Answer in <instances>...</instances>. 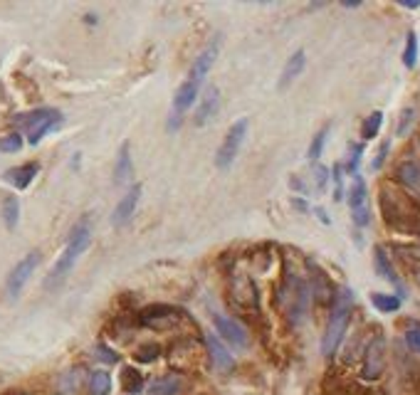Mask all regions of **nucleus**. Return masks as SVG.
<instances>
[{
	"label": "nucleus",
	"mask_w": 420,
	"mask_h": 395,
	"mask_svg": "<svg viewBox=\"0 0 420 395\" xmlns=\"http://www.w3.org/2000/svg\"><path fill=\"white\" fill-rule=\"evenodd\" d=\"M383 223L401 235H418L420 232V203L403 188L393 183H383L378 195Z\"/></svg>",
	"instance_id": "obj_1"
},
{
	"label": "nucleus",
	"mask_w": 420,
	"mask_h": 395,
	"mask_svg": "<svg viewBox=\"0 0 420 395\" xmlns=\"http://www.w3.org/2000/svg\"><path fill=\"white\" fill-rule=\"evenodd\" d=\"M89 242H92V228H89V220H80V223L72 228V232H69V240L67 245H64L62 255H60L57 264L52 267L50 277L45 279V286H57L60 282H64V277L75 269L77 259L82 257V252H84L86 247H89Z\"/></svg>",
	"instance_id": "obj_2"
},
{
	"label": "nucleus",
	"mask_w": 420,
	"mask_h": 395,
	"mask_svg": "<svg viewBox=\"0 0 420 395\" xmlns=\"http://www.w3.org/2000/svg\"><path fill=\"white\" fill-rule=\"evenodd\" d=\"M349 319H351V292H341L339 297L331 304V316H329L327 331L322 338V353L324 356H334L339 349L341 338L349 327Z\"/></svg>",
	"instance_id": "obj_3"
},
{
	"label": "nucleus",
	"mask_w": 420,
	"mask_h": 395,
	"mask_svg": "<svg viewBox=\"0 0 420 395\" xmlns=\"http://www.w3.org/2000/svg\"><path fill=\"white\" fill-rule=\"evenodd\" d=\"M228 302L235 306L237 311H245V314H257L259 306V297H257V286H255V279L242 272V269H235L230 275V282H228Z\"/></svg>",
	"instance_id": "obj_4"
},
{
	"label": "nucleus",
	"mask_w": 420,
	"mask_h": 395,
	"mask_svg": "<svg viewBox=\"0 0 420 395\" xmlns=\"http://www.w3.org/2000/svg\"><path fill=\"white\" fill-rule=\"evenodd\" d=\"M248 127H250L248 119H240L228 129L223 143H220L218 154H215V166H218L220 171H228V168L235 163L237 154H240V149H242V143H245V136H248Z\"/></svg>",
	"instance_id": "obj_5"
},
{
	"label": "nucleus",
	"mask_w": 420,
	"mask_h": 395,
	"mask_svg": "<svg viewBox=\"0 0 420 395\" xmlns=\"http://www.w3.org/2000/svg\"><path fill=\"white\" fill-rule=\"evenodd\" d=\"M17 124L28 129V141L30 143H40V138L45 134H50L55 127L62 124V114L57 109H37L33 114L17 116Z\"/></svg>",
	"instance_id": "obj_6"
},
{
	"label": "nucleus",
	"mask_w": 420,
	"mask_h": 395,
	"mask_svg": "<svg viewBox=\"0 0 420 395\" xmlns=\"http://www.w3.org/2000/svg\"><path fill=\"white\" fill-rule=\"evenodd\" d=\"M386 366V341L381 333H376L369 341L366 351H363V366H361V378L363 380H378L381 373Z\"/></svg>",
	"instance_id": "obj_7"
},
{
	"label": "nucleus",
	"mask_w": 420,
	"mask_h": 395,
	"mask_svg": "<svg viewBox=\"0 0 420 395\" xmlns=\"http://www.w3.org/2000/svg\"><path fill=\"white\" fill-rule=\"evenodd\" d=\"M37 264H40V252L33 250V252H28L20 262L15 264V267H12V272L8 275V284H6L8 297L10 299L20 297V292L25 289V284H28V279L33 277L35 269H37Z\"/></svg>",
	"instance_id": "obj_8"
},
{
	"label": "nucleus",
	"mask_w": 420,
	"mask_h": 395,
	"mask_svg": "<svg viewBox=\"0 0 420 395\" xmlns=\"http://www.w3.org/2000/svg\"><path fill=\"white\" fill-rule=\"evenodd\" d=\"M220 45H223V35H215L213 40L206 45V50L196 57V62H193V67H190L188 72V82H193V84L198 86L206 82V77L210 75V69H213L215 59H218L220 55Z\"/></svg>",
	"instance_id": "obj_9"
},
{
	"label": "nucleus",
	"mask_w": 420,
	"mask_h": 395,
	"mask_svg": "<svg viewBox=\"0 0 420 395\" xmlns=\"http://www.w3.org/2000/svg\"><path fill=\"white\" fill-rule=\"evenodd\" d=\"M213 324H215V333H220V338H223V341H228L232 349H248L250 333H248V329L242 327L240 321L230 319V316L215 314Z\"/></svg>",
	"instance_id": "obj_10"
},
{
	"label": "nucleus",
	"mask_w": 420,
	"mask_h": 395,
	"mask_svg": "<svg viewBox=\"0 0 420 395\" xmlns=\"http://www.w3.org/2000/svg\"><path fill=\"white\" fill-rule=\"evenodd\" d=\"M168 361H171L173 368H179V371H190V368H196L198 361H201V351L196 349V344H190L188 338H183V341H176V344L168 349Z\"/></svg>",
	"instance_id": "obj_11"
},
{
	"label": "nucleus",
	"mask_w": 420,
	"mask_h": 395,
	"mask_svg": "<svg viewBox=\"0 0 420 395\" xmlns=\"http://www.w3.org/2000/svg\"><path fill=\"white\" fill-rule=\"evenodd\" d=\"M176 319H179V311L173 309V306H168V304H151V306H146V309L138 314V321H141L144 327H154V329L168 327V324H173Z\"/></svg>",
	"instance_id": "obj_12"
},
{
	"label": "nucleus",
	"mask_w": 420,
	"mask_h": 395,
	"mask_svg": "<svg viewBox=\"0 0 420 395\" xmlns=\"http://www.w3.org/2000/svg\"><path fill=\"white\" fill-rule=\"evenodd\" d=\"M138 201H141V185L136 183L131 185V190H129L119 201V205L114 208V212H111V225H114V228H124V225L131 220L134 212H136Z\"/></svg>",
	"instance_id": "obj_13"
},
{
	"label": "nucleus",
	"mask_w": 420,
	"mask_h": 395,
	"mask_svg": "<svg viewBox=\"0 0 420 395\" xmlns=\"http://www.w3.org/2000/svg\"><path fill=\"white\" fill-rule=\"evenodd\" d=\"M396 181L403 185L405 193H410L415 201H420V163H415V160H403V163H398Z\"/></svg>",
	"instance_id": "obj_14"
},
{
	"label": "nucleus",
	"mask_w": 420,
	"mask_h": 395,
	"mask_svg": "<svg viewBox=\"0 0 420 395\" xmlns=\"http://www.w3.org/2000/svg\"><path fill=\"white\" fill-rule=\"evenodd\" d=\"M218 109H220V92H218V86H210V89H206V94H203L201 107H198L193 124H196V127H206L208 121L218 114Z\"/></svg>",
	"instance_id": "obj_15"
},
{
	"label": "nucleus",
	"mask_w": 420,
	"mask_h": 395,
	"mask_svg": "<svg viewBox=\"0 0 420 395\" xmlns=\"http://www.w3.org/2000/svg\"><path fill=\"white\" fill-rule=\"evenodd\" d=\"M206 346H208V353H210V361L215 363V368H220V371H230V368L235 366L230 351L225 349L223 341H220L215 333H208V336H206Z\"/></svg>",
	"instance_id": "obj_16"
},
{
	"label": "nucleus",
	"mask_w": 420,
	"mask_h": 395,
	"mask_svg": "<svg viewBox=\"0 0 420 395\" xmlns=\"http://www.w3.org/2000/svg\"><path fill=\"white\" fill-rule=\"evenodd\" d=\"M134 176V163H131V146L129 143H121L119 156H116V166H114V183L116 185H127Z\"/></svg>",
	"instance_id": "obj_17"
},
{
	"label": "nucleus",
	"mask_w": 420,
	"mask_h": 395,
	"mask_svg": "<svg viewBox=\"0 0 420 395\" xmlns=\"http://www.w3.org/2000/svg\"><path fill=\"white\" fill-rule=\"evenodd\" d=\"M304 62H307V52L304 50H297L292 57L284 62L282 67V75H280V89H287L297 77L302 75V69H304Z\"/></svg>",
	"instance_id": "obj_18"
},
{
	"label": "nucleus",
	"mask_w": 420,
	"mask_h": 395,
	"mask_svg": "<svg viewBox=\"0 0 420 395\" xmlns=\"http://www.w3.org/2000/svg\"><path fill=\"white\" fill-rule=\"evenodd\" d=\"M37 171H40V166H37V163H23V166L10 168V171L6 173V181L15 185L17 190H25L35 181Z\"/></svg>",
	"instance_id": "obj_19"
},
{
	"label": "nucleus",
	"mask_w": 420,
	"mask_h": 395,
	"mask_svg": "<svg viewBox=\"0 0 420 395\" xmlns=\"http://www.w3.org/2000/svg\"><path fill=\"white\" fill-rule=\"evenodd\" d=\"M374 264H376V272H378L383 279L391 282L393 286H401V277L396 275V267L391 264V259H388V255H386V250H383V247H376Z\"/></svg>",
	"instance_id": "obj_20"
},
{
	"label": "nucleus",
	"mask_w": 420,
	"mask_h": 395,
	"mask_svg": "<svg viewBox=\"0 0 420 395\" xmlns=\"http://www.w3.org/2000/svg\"><path fill=\"white\" fill-rule=\"evenodd\" d=\"M181 385H183V380L179 373H168V376H161L151 383V395H179Z\"/></svg>",
	"instance_id": "obj_21"
},
{
	"label": "nucleus",
	"mask_w": 420,
	"mask_h": 395,
	"mask_svg": "<svg viewBox=\"0 0 420 395\" xmlns=\"http://www.w3.org/2000/svg\"><path fill=\"white\" fill-rule=\"evenodd\" d=\"M349 205H351V212L369 208V190H366V183H363L361 176H354V185L349 190Z\"/></svg>",
	"instance_id": "obj_22"
},
{
	"label": "nucleus",
	"mask_w": 420,
	"mask_h": 395,
	"mask_svg": "<svg viewBox=\"0 0 420 395\" xmlns=\"http://www.w3.org/2000/svg\"><path fill=\"white\" fill-rule=\"evenodd\" d=\"M82 385V371L80 368H69L60 376L57 380V393L60 395H75Z\"/></svg>",
	"instance_id": "obj_23"
},
{
	"label": "nucleus",
	"mask_w": 420,
	"mask_h": 395,
	"mask_svg": "<svg viewBox=\"0 0 420 395\" xmlns=\"http://www.w3.org/2000/svg\"><path fill=\"white\" fill-rule=\"evenodd\" d=\"M89 395H109L111 393V376L107 371H92L86 380Z\"/></svg>",
	"instance_id": "obj_24"
},
{
	"label": "nucleus",
	"mask_w": 420,
	"mask_h": 395,
	"mask_svg": "<svg viewBox=\"0 0 420 395\" xmlns=\"http://www.w3.org/2000/svg\"><path fill=\"white\" fill-rule=\"evenodd\" d=\"M121 388H124V393H141L144 390V376L136 371V368L127 366L124 371H121Z\"/></svg>",
	"instance_id": "obj_25"
},
{
	"label": "nucleus",
	"mask_w": 420,
	"mask_h": 395,
	"mask_svg": "<svg viewBox=\"0 0 420 395\" xmlns=\"http://www.w3.org/2000/svg\"><path fill=\"white\" fill-rule=\"evenodd\" d=\"M3 223H6L8 230H15L17 228V220H20V201H17L15 195H8L6 201H3Z\"/></svg>",
	"instance_id": "obj_26"
},
{
	"label": "nucleus",
	"mask_w": 420,
	"mask_h": 395,
	"mask_svg": "<svg viewBox=\"0 0 420 395\" xmlns=\"http://www.w3.org/2000/svg\"><path fill=\"white\" fill-rule=\"evenodd\" d=\"M374 306L383 314H391V311H398L401 309V297H393V294H374L371 297Z\"/></svg>",
	"instance_id": "obj_27"
},
{
	"label": "nucleus",
	"mask_w": 420,
	"mask_h": 395,
	"mask_svg": "<svg viewBox=\"0 0 420 395\" xmlns=\"http://www.w3.org/2000/svg\"><path fill=\"white\" fill-rule=\"evenodd\" d=\"M339 395H386L381 388L374 385H363V383H341Z\"/></svg>",
	"instance_id": "obj_28"
},
{
	"label": "nucleus",
	"mask_w": 420,
	"mask_h": 395,
	"mask_svg": "<svg viewBox=\"0 0 420 395\" xmlns=\"http://www.w3.org/2000/svg\"><path fill=\"white\" fill-rule=\"evenodd\" d=\"M381 124H383V114L381 111H374V114L369 116V119L363 121V129H361V136L369 141V138H374L376 134H378Z\"/></svg>",
	"instance_id": "obj_29"
},
{
	"label": "nucleus",
	"mask_w": 420,
	"mask_h": 395,
	"mask_svg": "<svg viewBox=\"0 0 420 395\" xmlns=\"http://www.w3.org/2000/svg\"><path fill=\"white\" fill-rule=\"evenodd\" d=\"M20 149H23V136L20 134H6L0 138V151L3 154H17Z\"/></svg>",
	"instance_id": "obj_30"
},
{
	"label": "nucleus",
	"mask_w": 420,
	"mask_h": 395,
	"mask_svg": "<svg viewBox=\"0 0 420 395\" xmlns=\"http://www.w3.org/2000/svg\"><path fill=\"white\" fill-rule=\"evenodd\" d=\"M327 136H329V127H324L322 131L314 136V141L309 143V151H307V156H309L311 160H317L319 156H322L324 151V143H327Z\"/></svg>",
	"instance_id": "obj_31"
},
{
	"label": "nucleus",
	"mask_w": 420,
	"mask_h": 395,
	"mask_svg": "<svg viewBox=\"0 0 420 395\" xmlns=\"http://www.w3.org/2000/svg\"><path fill=\"white\" fill-rule=\"evenodd\" d=\"M158 356H161V349H158V346H156V344H144L141 349L136 351V353H134V358H136L138 363H151V361H156Z\"/></svg>",
	"instance_id": "obj_32"
},
{
	"label": "nucleus",
	"mask_w": 420,
	"mask_h": 395,
	"mask_svg": "<svg viewBox=\"0 0 420 395\" xmlns=\"http://www.w3.org/2000/svg\"><path fill=\"white\" fill-rule=\"evenodd\" d=\"M415 59H418V40H415V33H408V40H405V52H403V62L405 67H415Z\"/></svg>",
	"instance_id": "obj_33"
},
{
	"label": "nucleus",
	"mask_w": 420,
	"mask_h": 395,
	"mask_svg": "<svg viewBox=\"0 0 420 395\" xmlns=\"http://www.w3.org/2000/svg\"><path fill=\"white\" fill-rule=\"evenodd\" d=\"M405 341H408V346L415 353H420V327H410L408 331H405Z\"/></svg>",
	"instance_id": "obj_34"
},
{
	"label": "nucleus",
	"mask_w": 420,
	"mask_h": 395,
	"mask_svg": "<svg viewBox=\"0 0 420 395\" xmlns=\"http://www.w3.org/2000/svg\"><path fill=\"white\" fill-rule=\"evenodd\" d=\"M97 356L102 358L104 363H116V361H119V356H116L111 349H107V346H97Z\"/></svg>",
	"instance_id": "obj_35"
},
{
	"label": "nucleus",
	"mask_w": 420,
	"mask_h": 395,
	"mask_svg": "<svg viewBox=\"0 0 420 395\" xmlns=\"http://www.w3.org/2000/svg\"><path fill=\"white\" fill-rule=\"evenodd\" d=\"M334 183H336L334 198H336V201H341V198H344V181H341V166H334Z\"/></svg>",
	"instance_id": "obj_36"
},
{
	"label": "nucleus",
	"mask_w": 420,
	"mask_h": 395,
	"mask_svg": "<svg viewBox=\"0 0 420 395\" xmlns=\"http://www.w3.org/2000/svg\"><path fill=\"white\" fill-rule=\"evenodd\" d=\"M361 154H363L361 146H351V160H349V173H356L358 160H361Z\"/></svg>",
	"instance_id": "obj_37"
},
{
	"label": "nucleus",
	"mask_w": 420,
	"mask_h": 395,
	"mask_svg": "<svg viewBox=\"0 0 420 395\" xmlns=\"http://www.w3.org/2000/svg\"><path fill=\"white\" fill-rule=\"evenodd\" d=\"M327 168H324V166H317V168H314V176H317V185H319V190H324V188H327Z\"/></svg>",
	"instance_id": "obj_38"
},
{
	"label": "nucleus",
	"mask_w": 420,
	"mask_h": 395,
	"mask_svg": "<svg viewBox=\"0 0 420 395\" xmlns=\"http://www.w3.org/2000/svg\"><path fill=\"white\" fill-rule=\"evenodd\" d=\"M386 154H388V143H383V146H381V154H378V158L374 160V168H378L381 163H383V158H386Z\"/></svg>",
	"instance_id": "obj_39"
},
{
	"label": "nucleus",
	"mask_w": 420,
	"mask_h": 395,
	"mask_svg": "<svg viewBox=\"0 0 420 395\" xmlns=\"http://www.w3.org/2000/svg\"><path fill=\"white\" fill-rule=\"evenodd\" d=\"M292 203H294V208H300V210H307V203H302L300 198H294Z\"/></svg>",
	"instance_id": "obj_40"
},
{
	"label": "nucleus",
	"mask_w": 420,
	"mask_h": 395,
	"mask_svg": "<svg viewBox=\"0 0 420 395\" xmlns=\"http://www.w3.org/2000/svg\"><path fill=\"white\" fill-rule=\"evenodd\" d=\"M403 8H410V10H415V8H420V3H401Z\"/></svg>",
	"instance_id": "obj_41"
}]
</instances>
